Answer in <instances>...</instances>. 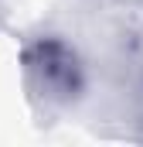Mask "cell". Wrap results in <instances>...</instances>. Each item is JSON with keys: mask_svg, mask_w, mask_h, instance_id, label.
I'll return each mask as SVG.
<instances>
[{"mask_svg": "<svg viewBox=\"0 0 143 147\" xmlns=\"http://www.w3.org/2000/svg\"><path fill=\"white\" fill-rule=\"evenodd\" d=\"M21 75L27 96L51 110H65L85 92V65L78 51L58 34H41L24 48Z\"/></svg>", "mask_w": 143, "mask_h": 147, "instance_id": "1", "label": "cell"}]
</instances>
